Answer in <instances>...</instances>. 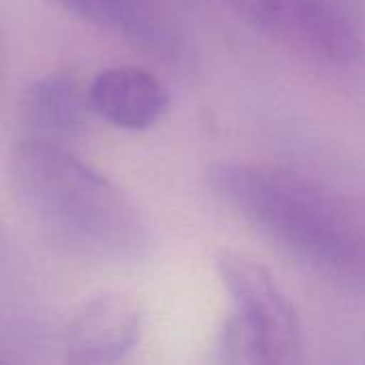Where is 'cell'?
Returning <instances> with one entry per match:
<instances>
[{"mask_svg": "<svg viewBox=\"0 0 365 365\" xmlns=\"http://www.w3.org/2000/svg\"><path fill=\"white\" fill-rule=\"evenodd\" d=\"M205 180L222 203L284 252L327 272L365 278V233L319 184L252 163H216Z\"/></svg>", "mask_w": 365, "mask_h": 365, "instance_id": "7a4b0ae2", "label": "cell"}, {"mask_svg": "<svg viewBox=\"0 0 365 365\" xmlns=\"http://www.w3.org/2000/svg\"><path fill=\"white\" fill-rule=\"evenodd\" d=\"M64 11L122 36L160 60L184 53L182 26L167 0H53Z\"/></svg>", "mask_w": 365, "mask_h": 365, "instance_id": "5b68a950", "label": "cell"}, {"mask_svg": "<svg viewBox=\"0 0 365 365\" xmlns=\"http://www.w3.org/2000/svg\"><path fill=\"white\" fill-rule=\"evenodd\" d=\"M13 188L32 218L62 246L96 261H135L150 231L135 203L64 141L26 135L11 156Z\"/></svg>", "mask_w": 365, "mask_h": 365, "instance_id": "6da1fadb", "label": "cell"}, {"mask_svg": "<svg viewBox=\"0 0 365 365\" xmlns=\"http://www.w3.org/2000/svg\"><path fill=\"white\" fill-rule=\"evenodd\" d=\"M141 329L143 310L137 299L120 291H101L71 312L60 351L66 364H115L137 346Z\"/></svg>", "mask_w": 365, "mask_h": 365, "instance_id": "277c9868", "label": "cell"}, {"mask_svg": "<svg viewBox=\"0 0 365 365\" xmlns=\"http://www.w3.org/2000/svg\"><path fill=\"white\" fill-rule=\"evenodd\" d=\"M92 109L105 122L122 130H148L169 109L165 83L143 66H109L90 81Z\"/></svg>", "mask_w": 365, "mask_h": 365, "instance_id": "8992f818", "label": "cell"}, {"mask_svg": "<svg viewBox=\"0 0 365 365\" xmlns=\"http://www.w3.org/2000/svg\"><path fill=\"white\" fill-rule=\"evenodd\" d=\"M218 276L233 302L222 331V349L235 361L297 364L304 336L297 312L276 278L259 261L240 252H218Z\"/></svg>", "mask_w": 365, "mask_h": 365, "instance_id": "3957f363", "label": "cell"}, {"mask_svg": "<svg viewBox=\"0 0 365 365\" xmlns=\"http://www.w3.org/2000/svg\"><path fill=\"white\" fill-rule=\"evenodd\" d=\"M19 107L28 135L51 141L79 135L94 113L90 81L73 71H53L30 81Z\"/></svg>", "mask_w": 365, "mask_h": 365, "instance_id": "52a82bcc", "label": "cell"}]
</instances>
